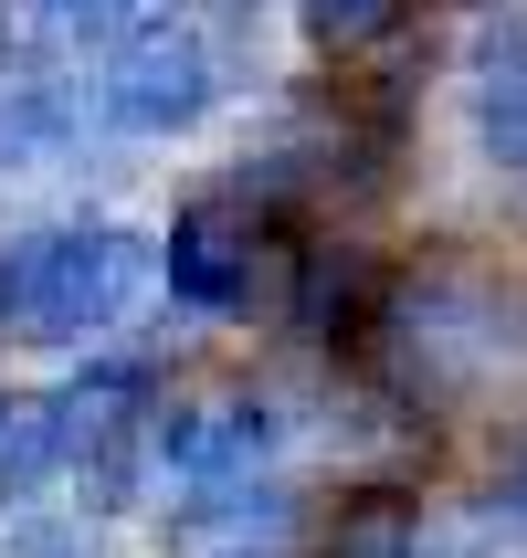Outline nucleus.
Returning a JSON list of instances; mask_svg holds the SVG:
<instances>
[{"mask_svg": "<svg viewBox=\"0 0 527 558\" xmlns=\"http://www.w3.org/2000/svg\"><path fill=\"white\" fill-rule=\"evenodd\" d=\"M380 11H391V0H316V32H327V43H338V32H370Z\"/></svg>", "mask_w": 527, "mask_h": 558, "instance_id": "nucleus-1", "label": "nucleus"}]
</instances>
